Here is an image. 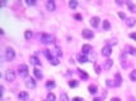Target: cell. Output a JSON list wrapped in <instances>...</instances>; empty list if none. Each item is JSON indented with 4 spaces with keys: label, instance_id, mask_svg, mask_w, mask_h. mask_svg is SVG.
<instances>
[{
    "label": "cell",
    "instance_id": "6da1fadb",
    "mask_svg": "<svg viewBox=\"0 0 136 101\" xmlns=\"http://www.w3.org/2000/svg\"><path fill=\"white\" fill-rule=\"evenodd\" d=\"M40 40H41V43H43V44H51V43L55 42V37H52L51 34L42 33V34H40Z\"/></svg>",
    "mask_w": 136,
    "mask_h": 101
},
{
    "label": "cell",
    "instance_id": "7a4b0ae2",
    "mask_svg": "<svg viewBox=\"0 0 136 101\" xmlns=\"http://www.w3.org/2000/svg\"><path fill=\"white\" fill-rule=\"evenodd\" d=\"M15 57V52L13 48H10V47H8L7 49H5V59L7 61H13Z\"/></svg>",
    "mask_w": 136,
    "mask_h": 101
},
{
    "label": "cell",
    "instance_id": "3957f363",
    "mask_svg": "<svg viewBox=\"0 0 136 101\" xmlns=\"http://www.w3.org/2000/svg\"><path fill=\"white\" fill-rule=\"evenodd\" d=\"M18 75H19L20 77H27V75H28V66L27 65H20L19 67H18Z\"/></svg>",
    "mask_w": 136,
    "mask_h": 101
},
{
    "label": "cell",
    "instance_id": "277c9868",
    "mask_svg": "<svg viewBox=\"0 0 136 101\" xmlns=\"http://www.w3.org/2000/svg\"><path fill=\"white\" fill-rule=\"evenodd\" d=\"M4 77H5V80H7L8 82H13V81L15 80V73H14V71H10V69H8V71L5 72Z\"/></svg>",
    "mask_w": 136,
    "mask_h": 101
},
{
    "label": "cell",
    "instance_id": "5b68a950",
    "mask_svg": "<svg viewBox=\"0 0 136 101\" xmlns=\"http://www.w3.org/2000/svg\"><path fill=\"white\" fill-rule=\"evenodd\" d=\"M26 86L28 88H34V87H36V81H34V78L27 77L26 78Z\"/></svg>",
    "mask_w": 136,
    "mask_h": 101
},
{
    "label": "cell",
    "instance_id": "8992f818",
    "mask_svg": "<svg viewBox=\"0 0 136 101\" xmlns=\"http://www.w3.org/2000/svg\"><path fill=\"white\" fill-rule=\"evenodd\" d=\"M111 53H112V47H111V46H104L102 48V56L109 57Z\"/></svg>",
    "mask_w": 136,
    "mask_h": 101
},
{
    "label": "cell",
    "instance_id": "52a82bcc",
    "mask_svg": "<svg viewBox=\"0 0 136 101\" xmlns=\"http://www.w3.org/2000/svg\"><path fill=\"white\" fill-rule=\"evenodd\" d=\"M47 58H48V61H50V63H51V65H53V66H57V65H59V58L53 56L52 52H51V54L47 56Z\"/></svg>",
    "mask_w": 136,
    "mask_h": 101
},
{
    "label": "cell",
    "instance_id": "ba28073f",
    "mask_svg": "<svg viewBox=\"0 0 136 101\" xmlns=\"http://www.w3.org/2000/svg\"><path fill=\"white\" fill-rule=\"evenodd\" d=\"M81 34H83V37L85 38V39H90V38L94 37V33L89 29H84L83 32H81Z\"/></svg>",
    "mask_w": 136,
    "mask_h": 101
},
{
    "label": "cell",
    "instance_id": "9c48e42d",
    "mask_svg": "<svg viewBox=\"0 0 136 101\" xmlns=\"http://www.w3.org/2000/svg\"><path fill=\"white\" fill-rule=\"evenodd\" d=\"M18 99L20 101H27L29 99V95H28V92H26V91H20V92L18 94Z\"/></svg>",
    "mask_w": 136,
    "mask_h": 101
},
{
    "label": "cell",
    "instance_id": "30bf717a",
    "mask_svg": "<svg viewBox=\"0 0 136 101\" xmlns=\"http://www.w3.org/2000/svg\"><path fill=\"white\" fill-rule=\"evenodd\" d=\"M46 8H47L48 11H53L56 9V5H55V3H53L52 0H48V1L46 3Z\"/></svg>",
    "mask_w": 136,
    "mask_h": 101
},
{
    "label": "cell",
    "instance_id": "8fae6325",
    "mask_svg": "<svg viewBox=\"0 0 136 101\" xmlns=\"http://www.w3.org/2000/svg\"><path fill=\"white\" fill-rule=\"evenodd\" d=\"M99 22H100V19L98 18V17H93V18L90 19L92 27H93V28H98V25H99Z\"/></svg>",
    "mask_w": 136,
    "mask_h": 101
},
{
    "label": "cell",
    "instance_id": "7c38bea8",
    "mask_svg": "<svg viewBox=\"0 0 136 101\" xmlns=\"http://www.w3.org/2000/svg\"><path fill=\"white\" fill-rule=\"evenodd\" d=\"M126 25L130 27V28L135 27V25H136V19L135 18H127V19H126Z\"/></svg>",
    "mask_w": 136,
    "mask_h": 101
},
{
    "label": "cell",
    "instance_id": "4fadbf2b",
    "mask_svg": "<svg viewBox=\"0 0 136 101\" xmlns=\"http://www.w3.org/2000/svg\"><path fill=\"white\" fill-rule=\"evenodd\" d=\"M126 53H128V54H132V56H135L136 54V48L135 47H131V46H126Z\"/></svg>",
    "mask_w": 136,
    "mask_h": 101
},
{
    "label": "cell",
    "instance_id": "5bb4252c",
    "mask_svg": "<svg viewBox=\"0 0 136 101\" xmlns=\"http://www.w3.org/2000/svg\"><path fill=\"white\" fill-rule=\"evenodd\" d=\"M92 50V46H89V44H84L83 47H81V52H83V54H88Z\"/></svg>",
    "mask_w": 136,
    "mask_h": 101
},
{
    "label": "cell",
    "instance_id": "9a60e30c",
    "mask_svg": "<svg viewBox=\"0 0 136 101\" xmlns=\"http://www.w3.org/2000/svg\"><path fill=\"white\" fill-rule=\"evenodd\" d=\"M51 52H52V54L55 57H57V58H60V57L62 56V52H61V49H60L59 47H55V49L51 50Z\"/></svg>",
    "mask_w": 136,
    "mask_h": 101
},
{
    "label": "cell",
    "instance_id": "2e32d148",
    "mask_svg": "<svg viewBox=\"0 0 136 101\" xmlns=\"http://www.w3.org/2000/svg\"><path fill=\"white\" fill-rule=\"evenodd\" d=\"M29 61H31V63H32L33 66H40V65H41V61L37 58L36 56H31V59H29Z\"/></svg>",
    "mask_w": 136,
    "mask_h": 101
},
{
    "label": "cell",
    "instance_id": "e0dca14e",
    "mask_svg": "<svg viewBox=\"0 0 136 101\" xmlns=\"http://www.w3.org/2000/svg\"><path fill=\"white\" fill-rule=\"evenodd\" d=\"M112 65H113V61H112V59H109V58H107L106 62H104V68H106V69H111Z\"/></svg>",
    "mask_w": 136,
    "mask_h": 101
},
{
    "label": "cell",
    "instance_id": "ac0fdd59",
    "mask_svg": "<svg viewBox=\"0 0 136 101\" xmlns=\"http://www.w3.org/2000/svg\"><path fill=\"white\" fill-rule=\"evenodd\" d=\"M33 73H34V76H36L37 78H40V80H41V78L43 77V75H42V72H41V69H38L37 67L33 69Z\"/></svg>",
    "mask_w": 136,
    "mask_h": 101
},
{
    "label": "cell",
    "instance_id": "d6986e66",
    "mask_svg": "<svg viewBox=\"0 0 136 101\" xmlns=\"http://www.w3.org/2000/svg\"><path fill=\"white\" fill-rule=\"evenodd\" d=\"M127 6H128V10L131 13H136V5L132 4L131 1H127Z\"/></svg>",
    "mask_w": 136,
    "mask_h": 101
},
{
    "label": "cell",
    "instance_id": "ffe728a7",
    "mask_svg": "<svg viewBox=\"0 0 136 101\" xmlns=\"http://www.w3.org/2000/svg\"><path fill=\"white\" fill-rule=\"evenodd\" d=\"M78 61L80 62V63H85V62H88L87 54H79V57H78Z\"/></svg>",
    "mask_w": 136,
    "mask_h": 101
},
{
    "label": "cell",
    "instance_id": "44dd1931",
    "mask_svg": "<svg viewBox=\"0 0 136 101\" xmlns=\"http://www.w3.org/2000/svg\"><path fill=\"white\" fill-rule=\"evenodd\" d=\"M115 78H116L115 85H116V86H120V85H121V82H122V78H121V76H120V73H116Z\"/></svg>",
    "mask_w": 136,
    "mask_h": 101
},
{
    "label": "cell",
    "instance_id": "7402d4cb",
    "mask_svg": "<svg viewBox=\"0 0 136 101\" xmlns=\"http://www.w3.org/2000/svg\"><path fill=\"white\" fill-rule=\"evenodd\" d=\"M88 90H89V92L92 95H94V94L97 92V86H96V85H90V86L88 87Z\"/></svg>",
    "mask_w": 136,
    "mask_h": 101
},
{
    "label": "cell",
    "instance_id": "603a6c76",
    "mask_svg": "<svg viewBox=\"0 0 136 101\" xmlns=\"http://www.w3.org/2000/svg\"><path fill=\"white\" fill-rule=\"evenodd\" d=\"M130 80H131L132 82L136 81V69H134V71L130 72Z\"/></svg>",
    "mask_w": 136,
    "mask_h": 101
},
{
    "label": "cell",
    "instance_id": "cb8c5ba5",
    "mask_svg": "<svg viewBox=\"0 0 136 101\" xmlns=\"http://www.w3.org/2000/svg\"><path fill=\"white\" fill-rule=\"evenodd\" d=\"M60 101H70V99H69V96L65 92H62L60 95Z\"/></svg>",
    "mask_w": 136,
    "mask_h": 101
},
{
    "label": "cell",
    "instance_id": "d4e9b609",
    "mask_svg": "<svg viewBox=\"0 0 136 101\" xmlns=\"http://www.w3.org/2000/svg\"><path fill=\"white\" fill-rule=\"evenodd\" d=\"M55 100H56V96H55L52 92H48V94H47V101H55Z\"/></svg>",
    "mask_w": 136,
    "mask_h": 101
},
{
    "label": "cell",
    "instance_id": "484cf974",
    "mask_svg": "<svg viewBox=\"0 0 136 101\" xmlns=\"http://www.w3.org/2000/svg\"><path fill=\"white\" fill-rule=\"evenodd\" d=\"M78 71H79V75H80V77L83 78V80H87V78H88V75L85 73L83 69H78Z\"/></svg>",
    "mask_w": 136,
    "mask_h": 101
},
{
    "label": "cell",
    "instance_id": "4316f807",
    "mask_svg": "<svg viewBox=\"0 0 136 101\" xmlns=\"http://www.w3.org/2000/svg\"><path fill=\"white\" fill-rule=\"evenodd\" d=\"M109 22L108 20H103V29L104 30H109Z\"/></svg>",
    "mask_w": 136,
    "mask_h": 101
},
{
    "label": "cell",
    "instance_id": "83f0119b",
    "mask_svg": "<svg viewBox=\"0 0 136 101\" xmlns=\"http://www.w3.org/2000/svg\"><path fill=\"white\" fill-rule=\"evenodd\" d=\"M69 6H70L71 9H75L78 6V1H75V0H71V1H69Z\"/></svg>",
    "mask_w": 136,
    "mask_h": 101
},
{
    "label": "cell",
    "instance_id": "f1b7e54d",
    "mask_svg": "<svg viewBox=\"0 0 136 101\" xmlns=\"http://www.w3.org/2000/svg\"><path fill=\"white\" fill-rule=\"evenodd\" d=\"M69 86H70V87H76V86H78V81H76V80L69 81Z\"/></svg>",
    "mask_w": 136,
    "mask_h": 101
},
{
    "label": "cell",
    "instance_id": "f546056e",
    "mask_svg": "<svg viewBox=\"0 0 136 101\" xmlns=\"http://www.w3.org/2000/svg\"><path fill=\"white\" fill-rule=\"evenodd\" d=\"M46 86H47V88H53V87H55V82L50 80V81H47Z\"/></svg>",
    "mask_w": 136,
    "mask_h": 101
},
{
    "label": "cell",
    "instance_id": "4dcf8cb0",
    "mask_svg": "<svg viewBox=\"0 0 136 101\" xmlns=\"http://www.w3.org/2000/svg\"><path fill=\"white\" fill-rule=\"evenodd\" d=\"M24 37H26V39H31V37H32V32H31V30H26Z\"/></svg>",
    "mask_w": 136,
    "mask_h": 101
},
{
    "label": "cell",
    "instance_id": "1f68e13d",
    "mask_svg": "<svg viewBox=\"0 0 136 101\" xmlns=\"http://www.w3.org/2000/svg\"><path fill=\"white\" fill-rule=\"evenodd\" d=\"M106 83H107V86H108V87H113V86H116L115 82H113L112 80H107V81H106Z\"/></svg>",
    "mask_w": 136,
    "mask_h": 101
},
{
    "label": "cell",
    "instance_id": "d6a6232c",
    "mask_svg": "<svg viewBox=\"0 0 136 101\" xmlns=\"http://www.w3.org/2000/svg\"><path fill=\"white\" fill-rule=\"evenodd\" d=\"M94 69H96V73L97 75L100 73V66L99 65H97V63H96V65H94Z\"/></svg>",
    "mask_w": 136,
    "mask_h": 101
},
{
    "label": "cell",
    "instance_id": "836d02e7",
    "mask_svg": "<svg viewBox=\"0 0 136 101\" xmlns=\"http://www.w3.org/2000/svg\"><path fill=\"white\" fill-rule=\"evenodd\" d=\"M27 5H29V6H33V5H36V1H33V0H27Z\"/></svg>",
    "mask_w": 136,
    "mask_h": 101
},
{
    "label": "cell",
    "instance_id": "e575fe53",
    "mask_svg": "<svg viewBox=\"0 0 136 101\" xmlns=\"http://www.w3.org/2000/svg\"><path fill=\"white\" fill-rule=\"evenodd\" d=\"M118 17L121 18V19H127V18H126V15H125V13H122V11L118 13Z\"/></svg>",
    "mask_w": 136,
    "mask_h": 101
},
{
    "label": "cell",
    "instance_id": "d590c367",
    "mask_svg": "<svg viewBox=\"0 0 136 101\" xmlns=\"http://www.w3.org/2000/svg\"><path fill=\"white\" fill-rule=\"evenodd\" d=\"M108 43L112 44V46H115V44H117V40L116 39H112V40H108ZM109 44H108V46H109Z\"/></svg>",
    "mask_w": 136,
    "mask_h": 101
},
{
    "label": "cell",
    "instance_id": "8d00e7d4",
    "mask_svg": "<svg viewBox=\"0 0 136 101\" xmlns=\"http://www.w3.org/2000/svg\"><path fill=\"white\" fill-rule=\"evenodd\" d=\"M130 38L134 39V40H136V33H130Z\"/></svg>",
    "mask_w": 136,
    "mask_h": 101
},
{
    "label": "cell",
    "instance_id": "74e56055",
    "mask_svg": "<svg viewBox=\"0 0 136 101\" xmlns=\"http://www.w3.org/2000/svg\"><path fill=\"white\" fill-rule=\"evenodd\" d=\"M74 18L76 19V20H81V15H80V14H75Z\"/></svg>",
    "mask_w": 136,
    "mask_h": 101
},
{
    "label": "cell",
    "instance_id": "f35d334b",
    "mask_svg": "<svg viewBox=\"0 0 136 101\" xmlns=\"http://www.w3.org/2000/svg\"><path fill=\"white\" fill-rule=\"evenodd\" d=\"M72 101H83V99H80V97H74Z\"/></svg>",
    "mask_w": 136,
    "mask_h": 101
},
{
    "label": "cell",
    "instance_id": "ab89813d",
    "mask_svg": "<svg viewBox=\"0 0 136 101\" xmlns=\"http://www.w3.org/2000/svg\"><path fill=\"white\" fill-rule=\"evenodd\" d=\"M111 101H121V99H118V97H112Z\"/></svg>",
    "mask_w": 136,
    "mask_h": 101
},
{
    "label": "cell",
    "instance_id": "60d3db41",
    "mask_svg": "<svg viewBox=\"0 0 136 101\" xmlns=\"http://www.w3.org/2000/svg\"><path fill=\"white\" fill-rule=\"evenodd\" d=\"M116 3H117V4H118V5H122V4H123V1H120V0H117Z\"/></svg>",
    "mask_w": 136,
    "mask_h": 101
},
{
    "label": "cell",
    "instance_id": "b9f144b4",
    "mask_svg": "<svg viewBox=\"0 0 136 101\" xmlns=\"http://www.w3.org/2000/svg\"><path fill=\"white\" fill-rule=\"evenodd\" d=\"M93 101H102V99H99V97H96V99H94Z\"/></svg>",
    "mask_w": 136,
    "mask_h": 101
},
{
    "label": "cell",
    "instance_id": "7bdbcfd3",
    "mask_svg": "<svg viewBox=\"0 0 136 101\" xmlns=\"http://www.w3.org/2000/svg\"><path fill=\"white\" fill-rule=\"evenodd\" d=\"M46 101H47V100H46Z\"/></svg>",
    "mask_w": 136,
    "mask_h": 101
}]
</instances>
